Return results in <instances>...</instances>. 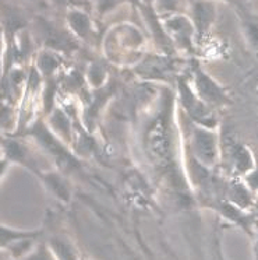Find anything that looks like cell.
<instances>
[{"instance_id": "23", "label": "cell", "mask_w": 258, "mask_h": 260, "mask_svg": "<svg viewBox=\"0 0 258 260\" xmlns=\"http://www.w3.org/2000/svg\"><path fill=\"white\" fill-rule=\"evenodd\" d=\"M243 179H244V182L248 185V187L251 189L252 193L255 194V198H257L258 200V162L257 165H255V168H254L248 175L244 176Z\"/></svg>"}, {"instance_id": "15", "label": "cell", "mask_w": 258, "mask_h": 260, "mask_svg": "<svg viewBox=\"0 0 258 260\" xmlns=\"http://www.w3.org/2000/svg\"><path fill=\"white\" fill-rule=\"evenodd\" d=\"M44 185H45L49 192L57 198L62 202H68L70 199V187H68V183L66 182V179L63 178L62 174H57V172H46V174H42L40 176Z\"/></svg>"}, {"instance_id": "16", "label": "cell", "mask_w": 258, "mask_h": 260, "mask_svg": "<svg viewBox=\"0 0 258 260\" xmlns=\"http://www.w3.org/2000/svg\"><path fill=\"white\" fill-rule=\"evenodd\" d=\"M49 127L53 133H59V139H62L63 143H68L71 140V123L67 115L60 109H55L53 112H51Z\"/></svg>"}, {"instance_id": "5", "label": "cell", "mask_w": 258, "mask_h": 260, "mask_svg": "<svg viewBox=\"0 0 258 260\" xmlns=\"http://www.w3.org/2000/svg\"><path fill=\"white\" fill-rule=\"evenodd\" d=\"M222 140V139H220ZM220 159L226 162V170L230 178H244L257 165V159L252 154L251 148L237 139L228 137L220 144Z\"/></svg>"}, {"instance_id": "27", "label": "cell", "mask_w": 258, "mask_h": 260, "mask_svg": "<svg viewBox=\"0 0 258 260\" xmlns=\"http://www.w3.org/2000/svg\"><path fill=\"white\" fill-rule=\"evenodd\" d=\"M224 2H228V3H232V5H237V3H240L241 0H224Z\"/></svg>"}, {"instance_id": "14", "label": "cell", "mask_w": 258, "mask_h": 260, "mask_svg": "<svg viewBox=\"0 0 258 260\" xmlns=\"http://www.w3.org/2000/svg\"><path fill=\"white\" fill-rule=\"evenodd\" d=\"M237 16L240 18L241 29L246 37V41L252 51L258 53V16L248 12V9L244 6L243 0L236 5Z\"/></svg>"}, {"instance_id": "20", "label": "cell", "mask_w": 258, "mask_h": 260, "mask_svg": "<svg viewBox=\"0 0 258 260\" xmlns=\"http://www.w3.org/2000/svg\"><path fill=\"white\" fill-rule=\"evenodd\" d=\"M51 3L57 9H67V12L73 9L90 12L91 9V0H51Z\"/></svg>"}, {"instance_id": "9", "label": "cell", "mask_w": 258, "mask_h": 260, "mask_svg": "<svg viewBox=\"0 0 258 260\" xmlns=\"http://www.w3.org/2000/svg\"><path fill=\"white\" fill-rule=\"evenodd\" d=\"M213 207H215V210H218L219 214L222 215L224 218L232 221L233 224L240 226L241 230L246 231L248 235L254 234V226L258 224L254 211L240 209L236 204L230 203L229 200H219Z\"/></svg>"}, {"instance_id": "8", "label": "cell", "mask_w": 258, "mask_h": 260, "mask_svg": "<svg viewBox=\"0 0 258 260\" xmlns=\"http://www.w3.org/2000/svg\"><path fill=\"white\" fill-rule=\"evenodd\" d=\"M190 18L196 28L197 42H201L216 20V7L213 0H193Z\"/></svg>"}, {"instance_id": "19", "label": "cell", "mask_w": 258, "mask_h": 260, "mask_svg": "<svg viewBox=\"0 0 258 260\" xmlns=\"http://www.w3.org/2000/svg\"><path fill=\"white\" fill-rule=\"evenodd\" d=\"M51 248L53 250V254L57 257V260H79L76 253H74L71 245L60 239V238L52 239Z\"/></svg>"}, {"instance_id": "10", "label": "cell", "mask_w": 258, "mask_h": 260, "mask_svg": "<svg viewBox=\"0 0 258 260\" xmlns=\"http://www.w3.org/2000/svg\"><path fill=\"white\" fill-rule=\"evenodd\" d=\"M225 200L244 210L254 209L257 198L243 178H229L225 186Z\"/></svg>"}, {"instance_id": "24", "label": "cell", "mask_w": 258, "mask_h": 260, "mask_svg": "<svg viewBox=\"0 0 258 260\" xmlns=\"http://www.w3.org/2000/svg\"><path fill=\"white\" fill-rule=\"evenodd\" d=\"M25 260H55L52 256L51 250L46 248L45 245H41L40 248L35 250L34 253H31Z\"/></svg>"}, {"instance_id": "6", "label": "cell", "mask_w": 258, "mask_h": 260, "mask_svg": "<svg viewBox=\"0 0 258 260\" xmlns=\"http://www.w3.org/2000/svg\"><path fill=\"white\" fill-rule=\"evenodd\" d=\"M162 24L173 42L174 48H180L189 53L194 52V41H197V34L190 17L181 14H170L169 17L163 18Z\"/></svg>"}, {"instance_id": "17", "label": "cell", "mask_w": 258, "mask_h": 260, "mask_svg": "<svg viewBox=\"0 0 258 260\" xmlns=\"http://www.w3.org/2000/svg\"><path fill=\"white\" fill-rule=\"evenodd\" d=\"M59 66H60V59L56 55V52L46 49L36 56V69L46 79H52V76L55 74Z\"/></svg>"}, {"instance_id": "4", "label": "cell", "mask_w": 258, "mask_h": 260, "mask_svg": "<svg viewBox=\"0 0 258 260\" xmlns=\"http://www.w3.org/2000/svg\"><path fill=\"white\" fill-rule=\"evenodd\" d=\"M189 79H190V83L197 95L213 109L224 108L232 102L224 85L219 84L218 81L213 79L197 60L191 62Z\"/></svg>"}, {"instance_id": "13", "label": "cell", "mask_w": 258, "mask_h": 260, "mask_svg": "<svg viewBox=\"0 0 258 260\" xmlns=\"http://www.w3.org/2000/svg\"><path fill=\"white\" fill-rule=\"evenodd\" d=\"M137 72L145 79L165 80L174 72L173 60L166 56H150L146 60L141 62Z\"/></svg>"}, {"instance_id": "3", "label": "cell", "mask_w": 258, "mask_h": 260, "mask_svg": "<svg viewBox=\"0 0 258 260\" xmlns=\"http://www.w3.org/2000/svg\"><path fill=\"white\" fill-rule=\"evenodd\" d=\"M220 136L216 129H208L198 124H193L190 133L191 158L207 170L215 168L220 161Z\"/></svg>"}, {"instance_id": "7", "label": "cell", "mask_w": 258, "mask_h": 260, "mask_svg": "<svg viewBox=\"0 0 258 260\" xmlns=\"http://www.w3.org/2000/svg\"><path fill=\"white\" fill-rule=\"evenodd\" d=\"M36 29L46 49L53 52H71L77 48V42L71 31L62 29L44 17H36Z\"/></svg>"}, {"instance_id": "11", "label": "cell", "mask_w": 258, "mask_h": 260, "mask_svg": "<svg viewBox=\"0 0 258 260\" xmlns=\"http://www.w3.org/2000/svg\"><path fill=\"white\" fill-rule=\"evenodd\" d=\"M2 146H3V151H5V155L9 161L23 165L25 168H28L29 171H32L36 176L42 175V172L38 168V164L35 162L29 148L24 143L6 139V140H3Z\"/></svg>"}, {"instance_id": "22", "label": "cell", "mask_w": 258, "mask_h": 260, "mask_svg": "<svg viewBox=\"0 0 258 260\" xmlns=\"http://www.w3.org/2000/svg\"><path fill=\"white\" fill-rule=\"evenodd\" d=\"M123 2H126V0H96V12H98L99 16H103V14H106L110 10H113L115 7H118Z\"/></svg>"}, {"instance_id": "12", "label": "cell", "mask_w": 258, "mask_h": 260, "mask_svg": "<svg viewBox=\"0 0 258 260\" xmlns=\"http://www.w3.org/2000/svg\"><path fill=\"white\" fill-rule=\"evenodd\" d=\"M66 21H67L68 29L76 38L84 42H94L92 40L95 38V31H94V24L88 16V12L80 10V9L68 10Z\"/></svg>"}, {"instance_id": "25", "label": "cell", "mask_w": 258, "mask_h": 260, "mask_svg": "<svg viewBox=\"0 0 258 260\" xmlns=\"http://www.w3.org/2000/svg\"><path fill=\"white\" fill-rule=\"evenodd\" d=\"M254 256L255 260H258V230L255 232V242H254Z\"/></svg>"}, {"instance_id": "1", "label": "cell", "mask_w": 258, "mask_h": 260, "mask_svg": "<svg viewBox=\"0 0 258 260\" xmlns=\"http://www.w3.org/2000/svg\"><path fill=\"white\" fill-rule=\"evenodd\" d=\"M173 96L163 98V108L152 119L145 132V147L150 158L159 170H170L174 162L173 132Z\"/></svg>"}, {"instance_id": "2", "label": "cell", "mask_w": 258, "mask_h": 260, "mask_svg": "<svg viewBox=\"0 0 258 260\" xmlns=\"http://www.w3.org/2000/svg\"><path fill=\"white\" fill-rule=\"evenodd\" d=\"M176 85L177 100L193 124H198L208 129H218V118L215 109L197 95L189 76H179Z\"/></svg>"}, {"instance_id": "18", "label": "cell", "mask_w": 258, "mask_h": 260, "mask_svg": "<svg viewBox=\"0 0 258 260\" xmlns=\"http://www.w3.org/2000/svg\"><path fill=\"white\" fill-rule=\"evenodd\" d=\"M0 235H2V246L7 248L14 242H20V241H24V239H29V238H36L40 235V232L14 231V230H10V228H6V226H2Z\"/></svg>"}, {"instance_id": "26", "label": "cell", "mask_w": 258, "mask_h": 260, "mask_svg": "<svg viewBox=\"0 0 258 260\" xmlns=\"http://www.w3.org/2000/svg\"><path fill=\"white\" fill-rule=\"evenodd\" d=\"M252 211H254V214H255V217H257V221H258V200H257V203H255V206H254Z\"/></svg>"}, {"instance_id": "21", "label": "cell", "mask_w": 258, "mask_h": 260, "mask_svg": "<svg viewBox=\"0 0 258 260\" xmlns=\"http://www.w3.org/2000/svg\"><path fill=\"white\" fill-rule=\"evenodd\" d=\"M179 0H154V7L159 16L163 14H173L177 10Z\"/></svg>"}]
</instances>
